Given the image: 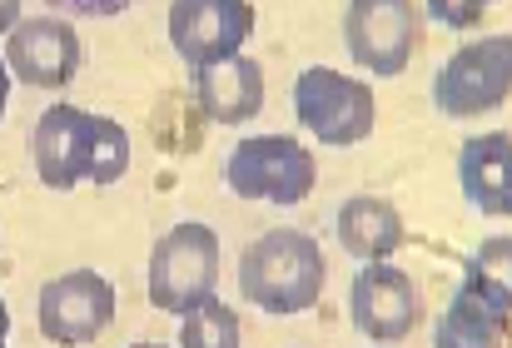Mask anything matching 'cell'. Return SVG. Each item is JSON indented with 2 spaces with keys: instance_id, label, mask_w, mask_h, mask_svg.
Wrapping results in <instances>:
<instances>
[{
  "instance_id": "1",
  "label": "cell",
  "mask_w": 512,
  "mask_h": 348,
  "mask_svg": "<svg viewBox=\"0 0 512 348\" xmlns=\"http://www.w3.org/2000/svg\"><path fill=\"white\" fill-rule=\"evenodd\" d=\"M35 174L50 189H75L80 179L90 184H115L130 170V135L120 120L90 115L80 105H50L30 135Z\"/></svg>"
},
{
  "instance_id": "2",
  "label": "cell",
  "mask_w": 512,
  "mask_h": 348,
  "mask_svg": "<svg viewBox=\"0 0 512 348\" xmlns=\"http://www.w3.org/2000/svg\"><path fill=\"white\" fill-rule=\"evenodd\" d=\"M239 289L254 309L289 319L319 304L324 294V254L319 239H309L304 229H269L259 234L244 259H239Z\"/></svg>"
},
{
  "instance_id": "3",
  "label": "cell",
  "mask_w": 512,
  "mask_h": 348,
  "mask_svg": "<svg viewBox=\"0 0 512 348\" xmlns=\"http://www.w3.org/2000/svg\"><path fill=\"white\" fill-rule=\"evenodd\" d=\"M224 184L239 199H264V204H299L314 194L319 165L314 155L289 140V135H254L239 140L224 160Z\"/></svg>"
},
{
  "instance_id": "4",
  "label": "cell",
  "mask_w": 512,
  "mask_h": 348,
  "mask_svg": "<svg viewBox=\"0 0 512 348\" xmlns=\"http://www.w3.org/2000/svg\"><path fill=\"white\" fill-rule=\"evenodd\" d=\"M294 115L309 135H319V145H358L373 135V90L363 80H348L329 65H314L294 80Z\"/></svg>"
},
{
  "instance_id": "5",
  "label": "cell",
  "mask_w": 512,
  "mask_h": 348,
  "mask_svg": "<svg viewBox=\"0 0 512 348\" xmlns=\"http://www.w3.org/2000/svg\"><path fill=\"white\" fill-rule=\"evenodd\" d=\"M219 284V239L209 224H174L150 254V304L165 314L194 309Z\"/></svg>"
},
{
  "instance_id": "6",
  "label": "cell",
  "mask_w": 512,
  "mask_h": 348,
  "mask_svg": "<svg viewBox=\"0 0 512 348\" xmlns=\"http://www.w3.org/2000/svg\"><path fill=\"white\" fill-rule=\"evenodd\" d=\"M512 90V40L508 35H488L463 45L433 80V105L448 120H473L488 115L508 100Z\"/></svg>"
},
{
  "instance_id": "7",
  "label": "cell",
  "mask_w": 512,
  "mask_h": 348,
  "mask_svg": "<svg viewBox=\"0 0 512 348\" xmlns=\"http://www.w3.org/2000/svg\"><path fill=\"white\" fill-rule=\"evenodd\" d=\"M343 40L363 70L403 75L418 50V5L413 0H348Z\"/></svg>"
},
{
  "instance_id": "8",
  "label": "cell",
  "mask_w": 512,
  "mask_h": 348,
  "mask_svg": "<svg viewBox=\"0 0 512 348\" xmlns=\"http://www.w3.org/2000/svg\"><path fill=\"white\" fill-rule=\"evenodd\" d=\"M115 319V284L95 269L60 274L40 289V334L50 344H95Z\"/></svg>"
},
{
  "instance_id": "9",
  "label": "cell",
  "mask_w": 512,
  "mask_h": 348,
  "mask_svg": "<svg viewBox=\"0 0 512 348\" xmlns=\"http://www.w3.org/2000/svg\"><path fill=\"white\" fill-rule=\"evenodd\" d=\"M249 30H254L249 0H174L170 5V40L189 70L239 55Z\"/></svg>"
},
{
  "instance_id": "10",
  "label": "cell",
  "mask_w": 512,
  "mask_h": 348,
  "mask_svg": "<svg viewBox=\"0 0 512 348\" xmlns=\"http://www.w3.org/2000/svg\"><path fill=\"white\" fill-rule=\"evenodd\" d=\"M85 50L70 20L60 15H35V20H15L10 40H5V65L15 80L35 85V90H60L75 80Z\"/></svg>"
},
{
  "instance_id": "11",
  "label": "cell",
  "mask_w": 512,
  "mask_h": 348,
  "mask_svg": "<svg viewBox=\"0 0 512 348\" xmlns=\"http://www.w3.org/2000/svg\"><path fill=\"white\" fill-rule=\"evenodd\" d=\"M348 314L373 344H398L418 329L423 299H418V289L403 269L368 259V269H358V279L348 289Z\"/></svg>"
},
{
  "instance_id": "12",
  "label": "cell",
  "mask_w": 512,
  "mask_h": 348,
  "mask_svg": "<svg viewBox=\"0 0 512 348\" xmlns=\"http://www.w3.org/2000/svg\"><path fill=\"white\" fill-rule=\"evenodd\" d=\"M194 105L214 125H244L264 110V70L249 55H229L219 65L194 70Z\"/></svg>"
},
{
  "instance_id": "13",
  "label": "cell",
  "mask_w": 512,
  "mask_h": 348,
  "mask_svg": "<svg viewBox=\"0 0 512 348\" xmlns=\"http://www.w3.org/2000/svg\"><path fill=\"white\" fill-rule=\"evenodd\" d=\"M458 179H463V194L493 214V219H508L512 214V184H508V135L493 130V135H478L463 145L458 155Z\"/></svg>"
},
{
  "instance_id": "14",
  "label": "cell",
  "mask_w": 512,
  "mask_h": 348,
  "mask_svg": "<svg viewBox=\"0 0 512 348\" xmlns=\"http://www.w3.org/2000/svg\"><path fill=\"white\" fill-rule=\"evenodd\" d=\"M339 244L353 259H388L398 244H403V214L388 204V199H373V194H358L339 209Z\"/></svg>"
},
{
  "instance_id": "15",
  "label": "cell",
  "mask_w": 512,
  "mask_h": 348,
  "mask_svg": "<svg viewBox=\"0 0 512 348\" xmlns=\"http://www.w3.org/2000/svg\"><path fill=\"white\" fill-rule=\"evenodd\" d=\"M508 334V304L488 299L483 289H473L463 279V289L453 294L443 324H438V344L443 348H478V344H498Z\"/></svg>"
},
{
  "instance_id": "16",
  "label": "cell",
  "mask_w": 512,
  "mask_h": 348,
  "mask_svg": "<svg viewBox=\"0 0 512 348\" xmlns=\"http://www.w3.org/2000/svg\"><path fill=\"white\" fill-rule=\"evenodd\" d=\"M184 348H234L239 344V319L229 304H219L214 294H204L194 309H184V329H179Z\"/></svg>"
},
{
  "instance_id": "17",
  "label": "cell",
  "mask_w": 512,
  "mask_h": 348,
  "mask_svg": "<svg viewBox=\"0 0 512 348\" xmlns=\"http://www.w3.org/2000/svg\"><path fill=\"white\" fill-rule=\"evenodd\" d=\"M468 284L512 309V244L508 239H488V244L468 259Z\"/></svg>"
},
{
  "instance_id": "18",
  "label": "cell",
  "mask_w": 512,
  "mask_h": 348,
  "mask_svg": "<svg viewBox=\"0 0 512 348\" xmlns=\"http://www.w3.org/2000/svg\"><path fill=\"white\" fill-rule=\"evenodd\" d=\"M488 5H493V0H428V15H433L438 25H448V30H468V25L483 20Z\"/></svg>"
},
{
  "instance_id": "19",
  "label": "cell",
  "mask_w": 512,
  "mask_h": 348,
  "mask_svg": "<svg viewBox=\"0 0 512 348\" xmlns=\"http://www.w3.org/2000/svg\"><path fill=\"white\" fill-rule=\"evenodd\" d=\"M45 5L75 10V15H120V10H130L135 0H45Z\"/></svg>"
},
{
  "instance_id": "20",
  "label": "cell",
  "mask_w": 512,
  "mask_h": 348,
  "mask_svg": "<svg viewBox=\"0 0 512 348\" xmlns=\"http://www.w3.org/2000/svg\"><path fill=\"white\" fill-rule=\"evenodd\" d=\"M20 20V0H0V35Z\"/></svg>"
},
{
  "instance_id": "21",
  "label": "cell",
  "mask_w": 512,
  "mask_h": 348,
  "mask_svg": "<svg viewBox=\"0 0 512 348\" xmlns=\"http://www.w3.org/2000/svg\"><path fill=\"white\" fill-rule=\"evenodd\" d=\"M5 105H10V70L0 65V115H5Z\"/></svg>"
},
{
  "instance_id": "22",
  "label": "cell",
  "mask_w": 512,
  "mask_h": 348,
  "mask_svg": "<svg viewBox=\"0 0 512 348\" xmlns=\"http://www.w3.org/2000/svg\"><path fill=\"white\" fill-rule=\"evenodd\" d=\"M5 334H10V314H5V304H0V344H5Z\"/></svg>"
}]
</instances>
